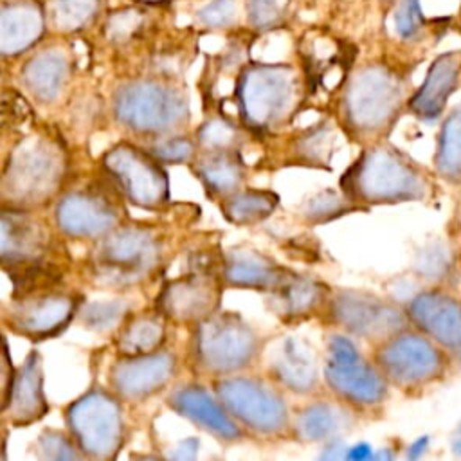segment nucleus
Returning a JSON list of instances; mask_svg holds the SVG:
<instances>
[{"label":"nucleus","mask_w":461,"mask_h":461,"mask_svg":"<svg viewBox=\"0 0 461 461\" xmlns=\"http://www.w3.org/2000/svg\"><path fill=\"white\" fill-rule=\"evenodd\" d=\"M436 164L438 171L450 182L461 180V106L443 124Z\"/></svg>","instance_id":"obj_29"},{"label":"nucleus","mask_w":461,"mask_h":461,"mask_svg":"<svg viewBox=\"0 0 461 461\" xmlns=\"http://www.w3.org/2000/svg\"><path fill=\"white\" fill-rule=\"evenodd\" d=\"M234 128L223 121H209L200 131V142L214 151L227 149L234 142Z\"/></svg>","instance_id":"obj_38"},{"label":"nucleus","mask_w":461,"mask_h":461,"mask_svg":"<svg viewBox=\"0 0 461 461\" xmlns=\"http://www.w3.org/2000/svg\"><path fill=\"white\" fill-rule=\"evenodd\" d=\"M38 450L41 457L47 459H72L77 457L76 450L72 448V443L58 432L49 430L47 434H43L38 441Z\"/></svg>","instance_id":"obj_39"},{"label":"nucleus","mask_w":461,"mask_h":461,"mask_svg":"<svg viewBox=\"0 0 461 461\" xmlns=\"http://www.w3.org/2000/svg\"><path fill=\"white\" fill-rule=\"evenodd\" d=\"M331 306L337 322L362 337L394 335L403 326V315L398 308L364 292H340Z\"/></svg>","instance_id":"obj_13"},{"label":"nucleus","mask_w":461,"mask_h":461,"mask_svg":"<svg viewBox=\"0 0 461 461\" xmlns=\"http://www.w3.org/2000/svg\"><path fill=\"white\" fill-rule=\"evenodd\" d=\"M157 238L144 229L110 230L94 254V272L108 285H131L158 263Z\"/></svg>","instance_id":"obj_6"},{"label":"nucleus","mask_w":461,"mask_h":461,"mask_svg":"<svg viewBox=\"0 0 461 461\" xmlns=\"http://www.w3.org/2000/svg\"><path fill=\"white\" fill-rule=\"evenodd\" d=\"M77 303L70 295L43 294L20 303L13 312V326L31 337H47L59 331L74 315Z\"/></svg>","instance_id":"obj_19"},{"label":"nucleus","mask_w":461,"mask_h":461,"mask_svg":"<svg viewBox=\"0 0 461 461\" xmlns=\"http://www.w3.org/2000/svg\"><path fill=\"white\" fill-rule=\"evenodd\" d=\"M4 411L14 425H25L36 421L47 411L43 396V375L40 357L31 353L23 366L13 375L11 387L5 393Z\"/></svg>","instance_id":"obj_20"},{"label":"nucleus","mask_w":461,"mask_h":461,"mask_svg":"<svg viewBox=\"0 0 461 461\" xmlns=\"http://www.w3.org/2000/svg\"><path fill=\"white\" fill-rule=\"evenodd\" d=\"M402 99L403 83L391 68L366 65L348 81L344 112L351 128L362 133H375L396 117Z\"/></svg>","instance_id":"obj_3"},{"label":"nucleus","mask_w":461,"mask_h":461,"mask_svg":"<svg viewBox=\"0 0 461 461\" xmlns=\"http://www.w3.org/2000/svg\"><path fill=\"white\" fill-rule=\"evenodd\" d=\"M124 312L126 304L121 301H94L83 306L79 317L92 330H108L121 321Z\"/></svg>","instance_id":"obj_34"},{"label":"nucleus","mask_w":461,"mask_h":461,"mask_svg":"<svg viewBox=\"0 0 461 461\" xmlns=\"http://www.w3.org/2000/svg\"><path fill=\"white\" fill-rule=\"evenodd\" d=\"M411 319L448 349H461V304L441 292H425L412 299Z\"/></svg>","instance_id":"obj_16"},{"label":"nucleus","mask_w":461,"mask_h":461,"mask_svg":"<svg viewBox=\"0 0 461 461\" xmlns=\"http://www.w3.org/2000/svg\"><path fill=\"white\" fill-rule=\"evenodd\" d=\"M117 218V209L104 196L92 191L70 193L56 207L58 227L74 238L108 234Z\"/></svg>","instance_id":"obj_14"},{"label":"nucleus","mask_w":461,"mask_h":461,"mask_svg":"<svg viewBox=\"0 0 461 461\" xmlns=\"http://www.w3.org/2000/svg\"><path fill=\"white\" fill-rule=\"evenodd\" d=\"M175 358L166 351L133 355L112 369V385L126 398H142L160 389L173 375Z\"/></svg>","instance_id":"obj_15"},{"label":"nucleus","mask_w":461,"mask_h":461,"mask_svg":"<svg viewBox=\"0 0 461 461\" xmlns=\"http://www.w3.org/2000/svg\"><path fill=\"white\" fill-rule=\"evenodd\" d=\"M223 407L250 429L272 434L285 427L286 407L279 394L252 378H225L216 384Z\"/></svg>","instance_id":"obj_10"},{"label":"nucleus","mask_w":461,"mask_h":461,"mask_svg":"<svg viewBox=\"0 0 461 461\" xmlns=\"http://www.w3.org/2000/svg\"><path fill=\"white\" fill-rule=\"evenodd\" d=\"M346 457H348V459L362 461V459L373 457V452H371V447H369L367 443H358V445L349 447V448L346 450Z\"/></svg>","instance_id":"obj_43"},{"label":"nucleus","mask_w":461,"mask_h":461,"mask_svg":"<svg viewBox=\"0 0 461 461\" xmlns=\"http://www.w3.org/2000/svg\"><path fill=\"white\" fill-rule=\"evenodd\" d=\"M164 339V326L158 319L139 317L131 321L119 337V349L124 355H144L155 351Z\"/></svg>","instance_id":"obj_32"},{"label":"nucleus","mask_w":461,"mask_h":461,"mask_svg":"<svg viewBox=\"0 0 461 461\" xmlns=\"http://www.w3.org/2000/svg\"><path fill=\"white\" fill-rule=\"evenodd\" d=\"M461 81V50H448L438 56L425 76L423 85L411 99V110L423 117L434 119L441 113L448 95L459 86Z\"/></svg>","instance_id":"obj_18"},{"label":"nucleus","mask_w":461,"mask_h":461,"mask_svg":"<svg viewBox=\"0 0 461 461\" xmlns=\"http://www.w3.org/2000/svg\"><path fill=\"white\" fill-rule=\"evenodd\" d=\"M254 331L236 315L211 313L196 331V357L203 369L225 375L247 366L256 353Z\"/></svg>","instance_id":"obj_7"},{"label":"nucleus","mask_w":461,"mask_h":461,"mask_svg":"<svg viewBox=\"0 0 461 461\" xmlns=\"http://www.w3.org/2000/svg\"><path fill=\"white\" fill-rule=\"evenodd\" d=\"M385 376L398 385H418L436 378L443 369L441 351L418 333H396L378 353Z\"/></svg>","instance_id":"obj_12"},{"label":"nucleus","mask_w":461,"mask_h":461,"mask_svg":"<svg viewBox=\"0 0 461 461\" xmlns=\"http://www.w3.org/2000/svg\"><path fill=\"white\" fill-rule=\"evenodd\" d=\"M274 375L292 391L306 393L317 380V364L312 349L295 337L283 339L272 355Z\"/></svg>","instance_id":"obj_25"},{"label":"nucleus","mask_w":461,"mask_h":461,"mask_svg":"<svg viewBox=\"0 0 461 461\" xmlns=\"http://www.w3.org/2000/svg\"><path fill=\"white\" fill-rule=\"evenodd\" d=\"M286 0H249V20L258 29L274 27L285 11Z\"/></svg>","instance_id":"obj_36"},{"label":"nucleus","mask_w":461,"mask_h":461,"mask_svg":"<svg viewBox=\"0 0 461 461\" xmlns=\"http://www.w3.org/2000/svg\"><path fill=\"white\" fill-rule=\"evenodd\" d=\"M184 447H185V441H184L182 445H178V450L173 454V457H182V459H191V457H194V454H193V452L189 454V450H194V452H196L198 441H196V439H189L187 448H184Z\"/></svg>","instance_id":"obj_44"},{"label":"nucleus","mask_w":461,"mask_h":461,"mask_svg":"<svg viewBox=\"0 0 461 461\" xmlns=\"http://www.w3.org/2000/svg\"><path fill=\"white\" fill-rule=\"evenodd\" d=\"M23 85L45 103L54 101L68 79V58L61 49H47L32 56L22 70Z\"/></svg>","instance_id":"obj_24"},{"label":"nucleus","mask_w":461,"mask_h":461,"mask_svg":"<svg viewBox=\"0 0 461 461\" xmlns=\"http://www.w3.org/2000/svg\"><path fill=\"white\" fill-rule=\"evenodd\" d=\"M342 414L330 403H313L297 418V434L306 441H321L337 434Z\"/></svg>","instance_id":"obj_30"},{"label":"nucleus","mask_w":461,"mask_h":461,"mask_svg":"<svg viewBox=\"0 0 461 461\" xmlns=\"http://www.w3.org/2000/svg\"><path fill=\"white\" fill-rule=\"evenodd\" d=\"M200 176L205 185L216 193L236 191L243 180L241 162L227 149L216 151L200 162Z\"/></svg>","instance_id":"obj_28"},{"label":"nucleus","mask_w":461,"mask_h":461,"mask_svg":"<svg viewBox=\"0 0 461 461\" xmlns=\"http://www.w3.org/2000/svg\"><path fill=\"white\" fill-rule=\"evenodd\" d=\"M339 198L331 193H324L322 196H317L312 203H310V214L312 216H319V218H330L331 214L339 212Z\"/></svg>","instance_id":"obj_42"},{"label":"nucleus","mask_w":461,"mask_h":461,"mask_svg":"<svg viewBox=\"0 0 461 461\" xmlns=\"http://www.w3.org/2000/svg\"><path fill=\"white\" fill-rule=\"evenodd\" d=\"M99 0H52L50 20L59 31H77L97 13Z\"/></svg>","instance_id":"obj_33"},{"label":"nucleus","mask_w":461,"mask_h":461,"mask_svg":"<svg viewBox=\"0 0 461 461\" xmlns=\"http://www.w3.org/2000/svg\"><path fill=\"white\" fill-rule=\"evenodd\" d=\"M45 27L41 7L31 0H18L2 7L0 13V50L4 56H16L32 47Z\"/></svg>","instance_id":"obj_22"},{"label":"nucleus","mask_w":461,"mask_h":461,"mask_svg":"<svg viewBox=\"0 0 461 461\" xmlns=\"http://www.w3.org/2000/svg\"><path fill=\"white\" fill-rule=\"evenodd\" d=\"M236 0H211L198 11V20L207 27H225L236 20Z\"/></svg>","instance_id":"obj_37"},{"label":"nucleus","mask_w":461,"mask_h":461,"mask_svg":"<svg viewBox=\"0 0 461 461\" xmlns=\"http://www.w3.org/2000/svg\"><path fill=\"white\" fill-rule=\"evenodd\" d=\"M158 303L167 315L178 321L205 319L218 303V286L202 268L166 286Z\"/></svg>","instance_id":"obj_17"},{"label":"nucleus","mask_w":461,"mask_h":461,"mask_svg":"<svg viewBox=\"0 0 461 461\" xmlns=\"http://www.w3.org/2000/svg\"><path fill=\"white\" fill-rule=\"evenodd\" d=\"M277 205V196L268 191H241L229 198L225 214L236 223H254L265 220Z\"/></svg>","instance_id":"obj_31"},{"label":"nucleus","mask_w":461,"mask_h":461,"mask_svg":"<svg viewBox=\"0 0 461 461\" xmlns=\"http://www.w3.org/2000/svg\"><path fill=\"white\" fill-rule=\"evenodd\" d=\"M113 110L124 126L144 133L167 131L189 115L187 99L180 90L151 79L122 85L113 97Z\"/></svg>","instance_id":"obj_4"},{"label":"nucleus","mask_w":461,"mask_h":461,"mask_svg":"<svg viewBox=\"0 0 461 461\" xmlns=\"http://www.w3.org/2000/svg\"><path fill=\"white\" fill-rule=\"evenodd\" d=\"M68 425L79 448L88 456L108 457L121 443V409L117 402L103 391H90L70 405Z\"/></svg>","instance_id":"obj_9"},{"label":"nucleus","mask_w":461,"mask_h":461,"mask_svg":"<svg viewBox=\"0 0 461 461\" xmlns=\"http://www.w3.org/2000/svg\"><path fill=\"white\" fill-rule=\"evenodd\" d=\"M140 2H149V4H153V2H160V0H140Z\"/></svg>","instance_id":"obj_46"},{"label":"nucleus","mask_w":461,"mask_h":461,"mask_svg":"<svg viewBox=\"0 0 461 461\" xmlns=\"http://www.w3.org/2000/svg\"><path fill=\"white\" fill-rule=\"evenodd\" d=\"M393 25L402 40H412L425 25V16L420 0H400L394 9Z\"/></svg>","instance_id":"obj_35"},{"label":"nucleus","mask_w":461,"mask_h":461,"mask_svg":"<svg viewBox=\"0 0 461 461\" xmlns=\"http://www.w3.org/2000/svg\"><path fill=\"white\" fill-rule=\"evenodd\" d=\"M121 191L137 205L158 207L167 198V176L155 155L121 142L103 158Z\"/></svg>","instance_id":"obj_8"},{"label":"nucleus","mask_w":461,"mask_h":461,"mask_svg":"<svg viewBox=\"0 0 461 461\" xmlns=\"http://www.w3.org/2000/svg\"><path fill=\"white\" fill-rule=\"evenodd\" d=\"M65 158L54 140L43 135L27 137L13 149L4 167V194L20 203L45 200L59 185Z\"/></svg>","instance_id":"obj_2"},{"label":"nucleus","mask_w":461,"mask_h":461,"mask_svg":"<svg viewBox=\"0 0 461 461\" xmlns=\"http://www.w3.org/2000/svg\"><path fill=\"white\" fill-rule=\"evenodd\" d=\"M344 189L369 203L421 198L427 182L421 173L394 149L376 146L367 149L342 178Z\"/></svg>","instance_id":"obj_1"},{"label":"nucleus","mask_w":461,"mask_h":461,"mask_svg":"<svg viewBox=\"0 0 461 461\" xmlns=\"http://www.w3.org/2000/svg\"><path fill=\"white\" fill-rule=\"evenodd\" d=\"M319 299L321 288L315 283L290 274L274 288V303L285 315H304Z\"/></svg>","instance_id":"obj_27"},{"label":"nucleus","mask_w":461,"mask_h":461,"mask_svg":"<svg viewBox=\"0 0 461 461\" xmlns=\"http://www.w3.org/2000/svg\"><path fill=\"white\" fill-rule=\"evenodd\" d=\"M285 277L286 274L256 252L238 250L225 261V279L234 286L274 290L285 281Z\"/></svg>","instance_id":"obj_26"},{"label":"nucleus","mask_w":461,"mask_h":461,"mask_svg":"<svg viewBox=\"0 0 461 461\" xmlns=\"http://www.w3.org/2000/svg\"><path fill=\"white\" fill-rule=\"evenodd\" d=\"M425 447H427V438L418 439V441L412 443V447L409 448V457H418V456L425 450Z\"/></svg>","instance_id":"obj_45"},{"label":"nucleus","mask_w":461,"mask_h":461,"mask_svg":"<svg viewBox=\"0 0 461 461\" xmlns=\"http://www.w3.org/2000/svg\"><path fill=\"white\" fill-rule=\"evenodd\" d=\"M153 155L164 162H184L193 155V144L187 139L173 137L155 146Z\"/></svg>","instance_id":"obj_40"},{"label":"nucleus","mask_w":461,"mask_h":461,"mask_svg":"<svg viewBox=\"0 0 461 461\" xmlns=\"http://www.w3.org/2000/svg\"><path fill=\"white\" fill-rule=\"evenodd\" d=\"M324 376L333 391L355 403H376L385 394L382 375L362 360L355 344L344 335H335L330 340Z\"/></svg>","instance_id":"obj_11"},{"label":"nucleus","mask_w":461,"mask_h":461,"mask_svg":"<svg viewBox=\"0 0 461 461\" xmlns=\"http://www.w3.org/2000/svg\"><path fill=\"white\" fill-rule=\"evenodd\" d=\"M49 243L47 229L22 212H4L2 216V259L4 263H36Z\"/></svg>","instance_id":"obj_21"},{"label":"nucleus","mask_w":461,"mask_h":461,"mask_svg":"<svg viewBox=\"0 0 461 461\" xmlns=\"http://www.w3.org/2000/svg\"><path fill=\"white\" fill-rule=\"evenodd\" d=\"M295 94V74L285 65H254L240 77L238 95L243 117L254 126L270 128L281 122L290 113Z\"/></svg>","instance_id":"obj_5"},{"label":"nucleus","mask_w":461,"mask_h":461,"mask_svg":"<svg viewBox=\"0 0 461 461\" xmlns=\"http://www.w3.org/2000/svg\"><path fill=\"white\" fill-rule=\"evenodd\" d=\"M139 22H140V16L135 11H130V9L119 11L108 20V36L115 40L126 38L137 29Z\"/></svg>","instance_id":"obj_41"},{"label":"nucleus","mask_w":461,"mask_h":461,"mask_svg":"<svg viewBox=\"0 0 461 461\" xmlns=\"http://www.w3.org/2000/svg\"><path fill=\"white\" fill-rule=\"evenodd\" d=\"M171 407L223 439H236L241 434L230 416L202 387H184L176 391L171 396Z\"/></svg>","instance_id":"obj_23"}]
</instances>
